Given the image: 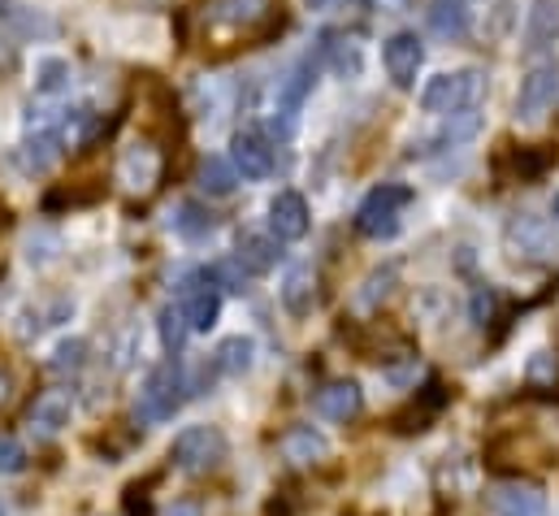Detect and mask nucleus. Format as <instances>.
Wrapping results in <instances>:
<instances>
[{
  "instance_id": "obj_31",
  "label": "nucleus",
  "mask_w": 559,
  "mask_h": 516,
  "mask_svg": "<svg viewBox=\"0 0 559 516\" xmlns=\"http://www.w3.org/2000/svg\"><path fill=\"white\" fill-rule=\"evenodd\" d=\"M204 273H209V282H213L217 291H248V282H252V273H248V269H243V265H239L235 257L209 265Z\"/></svg>"
},
{
  "instance_id": "obj_38",
  "label": "nucleus",
  "mask_w": 559,
  "mask_h": 516,
  "mask_svg": "<svg viewBox=\"0 0 559 516\" xmlns=\"http://www.w3.org/2000/svg\"><path fill=\"white\" fill-rule=\"evenodd\" d=\"M9 399H13V378H9L4 370H0V408H4Z\"/></svg>"
},
{
  "instance_id": "obj_41",
  "label": "nucleus",
  "mask_w": 559,
  "mask_h": 516,
  "mask_svg": "<svg viewBox=\"0 0 559 516\" xmlns=\"http://www.w3.org/2000/svg\"><path fill=\"white\" fill-rule=\"evenodd\" d=\"M0 516H9V513H4V504H0Z\"/></svg>"
},
{
  "instance_id": "obj_29",
  "label": "nucleus",
  "mask_w": 559,
  "mask_h": 516,
  "mask_svg": "<svg viewBox=\"0 0 559 516\" xmlns=\"http://www.w3.org/2000/svg\"><path fill=\"white\" fill-rule=\"evenodd\" d=\"M66 87H70V61L66 57H44L35 66V92L39 96H57Z\"/></svg>"
},
{
  "instance_id": "obj_18",
  "label": "nucleus",
  "mask_w": 559,
  "mask_h": 516,
  "mask_svg": "<svg viewBox=\"0 0 559 516\" xmlns=\"http://www.w3.org/2000/svg\"><path fill=\"white\" fill-rule=\"evenodd\" d=\"M312 408H317V417H325V421H352V417H360V408H365V390L356 387V383H330V387L317 390Z\"/></svg>"
},
{
  "instance_id": "obj_35",
  "label": "nucleus",
  "mask_w": 559,
  "mask_h": 516,
  "mask_svg": "<svg viewBox=\"0 0 559 516\" xmlns=\"http://www.w3.org/2000/svg\"><path fill=\"white\" fill-rule=\"evenodd\" d=\"M547 165H551V152H543V148L516 152V178H538V174H547Z\"/></svg>"
},
{
  "instance_id": "obj_25",
  "label": "nucleus",
  "mask_w": 559,
  "mask_h": 516,
  "mask_svg": "<svg viewBox=\"0 0 559 516\" xmlns=\"http://www.w3.org/2000/svg\"><path fill=\"white\" fill-rule=\"evenodd\" d=\"M559 39V0H534L525 17V48H547Z\"/></svg>"
},
{
  "instance_id": "obj_37",
  "label": "nucleus",
  "mask_w": 559,
  "mask_h": 516,
  "mask_svg": "<svg viewBox=\"0 0 559 516\" xmlns=\"http://www.w3.org/2000/svg\"><path fill=\"white\" fill-rule=\"evenodd\" d=\"M160 516H200V504H191V500H178V504H169Z\"/></svg>"
},
{
  "instance_id": "obj_4",
  "label": "nucleus",
  "mask_w": 559,
  "mask_h": 516,
  "mask_svg": "<svg viewBox=\"0 0 559 516\" xmlns=\"http://www.w3.org/2000/svg\"><path fill=\"white\" fill-rule=\"evenodd\" d=\"M408 204H413V187H404V183H382V187H373V191L360 200V209H356V231L369 235V239H395V235H400V218H404Z\"/></svg>"
},
{
  "instance_id": "obj_39",
  "label": "nucleus",
  "mask_w": 559,
  "mask_h": 516,
  "mask_svg": "<svg viewBox=\"0 0 559 516\" xmlns=\"http://www.w3.org/2000/svg\"><path fill=\"white\" fill-rule=\"evenodd\" d=\"M304 4H308V9H312V13H321V9H330V4H334V0H304Z\"/></svg>"
},
{
  "instance_id": "obj_7",
  "label": "nucleus",
  "mask_w": 559,
  "mask_h": 516,
  "mask_svg": "<svg viewBox=\"0 0 559 516\" xmlns=\"http://www.w3.org/2000/svg\"><path fill=\"white\" fill-rule=\"evenodd\" d=\"M178 295H182V317H187V330H195V335H204V330H213L217 326V317H222V291L209 282V273L200 269V273H191V278H182V286H178Z\"/></svg>"
},
{
  "instance_id": "obj_3",
  "label": "nucleus",
  "mask_w": 559,
  "mask_h": 516,
  "mask_svg": "<svg viewBox=\"0 0 559 516\" xmlns=\"http://www.w3.org/2000/svg\"><path fill=\"white\" fill-rule=\"evenodd\" d=\"M481 96H486V74L481 70H455V74H438V79L425 83L420 109L438 114V118H451L460 109H477Z\"/></svg>"
},
{
  "instance_id": "obj_30",
  "label": "nucleus",
  "mask_w": 559,
  "mask_h": 516,
  "mask_svg": "<svg viewBox=\"0 0 559 516\" xmlns=\"http://www.w3.org/2000/svg\"><path fill=\"white\" fill-rule=\"evenodd\" d=\"M83 365H87V339H66V343H57L52 356H48V370H52V374H79Z\"/></svg>"
},
{
  "instance_id": "obj_5",
  "label": "nucleus",
  "mask_w": 559,
  "mask_h": 516,
  "mask_svg": "<svg viewBox=\"0 0 559 516\" xmlns=\"http://www.w3.org/2000/svg\"><path fill=\"white\" fill-rule=\"evenodd\" d=\"M503 239H508V253H512L516 260H534V265H551V260H559V222L556 218H534V213L512 218L508 231H503Z\"/></svg>"
},
{
  "instance_id": "obj_9",
  "label": "nucleus",
  "mask_w": 559,
  "mask_h": 516,
  "mask_svg": "<svg viewBox=\"0 0 559 516\" xmlns=\"http://www.w3.org/2000/svg\"><path fill=\"white\" fill-rule=\"evenodd\" d=\"M559 105V66H534L525 79H521V92H516V114L525 122H538L543 114H551Z\"/></svg>"
},
{
  "instance_id": "obj_24",
  "label": "nucleus",
  "mask_w": 559,
  "mask_h": 516,
  "mask_svg": "<svg viewBox=\"0 0 559 516\" xmlns=\"http://www.w3.org/2000/svg\"><path fill=\"white\" fill-rule=\"evenodd\" d=\"M282 248L274 235H252V231H243L239 235V253H235V260L248 269V273H270L274 265H278Z\"/></svg>"
},
{
  "instance_id": "obj_1",
  "label": "nucleus",
  "mask_w": 559,
  "mask_h": 516,
  "mask_svg": "<svg viewBox=\"0 0 559 516\" xmlns=\"http://www.w3.org/2000/svg\"><path fill=\"white\" fill-rule=\"evenodd\" d=\"M282 0H204L200 22L204 31H226L243 39H270L282 31Z\"/></svg>"
},
{
  "instance_id": "obj_2",
  "label": "nucleus",
  "mask_w": 559,
  "mask_h": 516,
  "mask_svg": "<svg viewBox=\"0 0 559 516\" xmlns=\"http://www.w3.org/2000/svg\"><path fill=\"white\" fill-rule=\"evenodd\" d=\"M187 395H191L187 370H182L178 356H169V361H160V365L143 378L140 399H135V417H140L143 425H160V421H169V417L182 408Z\"/></svg>"
},
{
  "instance_id": "obj_23",
  "label": "nucleus",
  "mask_w": 559,
  "mask_h": 516,
  "mask_svg": "<svg viewBox=\"0 0 559 516\" xmlns=\"http://www.w3.org/2000/svg\"><path fill=\"white\" fill-rule=\"evenodd\" d=\"M252 365H257V343H252L248 335H230V339H222L217 352H213V370H217V374L243 378Z\"/></svg>"
},
{
  "instance_id": "obj_36",
  "label": "nucleus",
  "mask_w": 559,
  "mask_h": 516,
  "mask_svg": "<svg viewBox=\"0 0 559 516\" xmlns=\"http://www.w3.org/2000/svg\"><path fill=\"white\" fill-rule=\"evenodd\" d=\"M495 308H499V295L490 291V286H477L473 291V304H468V313H473V326H490V317H495Z\"/></svg>"
},
{
  "instance_id": "obj_34",
  "label": "nucleus",
  "mask_w": 559,
  "mask_h": 516,
  "mask_svg": "<svg viewBox=\"0 0 559 516\" xmlns=\"http://www.w3.org/2000/svg\"><path fill=\"white\" fill-rule=\"evenodd\" d=\"M22 469H26V447H22L13 434H0V473L13 478V473H22Z\"/></svg>"
},
{
  "instance_id": "obj_40",
  "label": "nucleus",
  "mask_w": 559,
  "mask_h": 516,
  "mask_svg": "<svg viewBox=\"0 0 559 516\" xmlns=\"http://www.w3.org/2000/svg\"><path fill=\"white\" fill-rule=\"evenodd\" d=\"M551 218H559V196L551 200Z\"/></svg>"
},
{
  "instance_id": "obj_22",
  "label": "nucleus",
  "mask_w": 559,
  "mask_h": 516,
  "mask_svg": "<svg viewBox=\"0 0 559 516\" xmlns=\"http://www.w3.org/2000/svg\"><path fill=\"white\" fill-rule=\"evenodd\" d=\"M278 295H282V304H286V313L304 317V313L312 308V300H317V273H312V265H290V269L282 273Z\"/></svg>"
},
{
  "instance_id": "obj_15",
  "label": "nucleus",
  "mask_w": 559,
  "mask_h": 516,
  "mask_svg": "<svg viewBox=\"0 0 559 516\" xmlns=\"http://www.w3.org/2000/svg\"><path fill=\"white\" fill-rule=\"evenodd\" d=\"M61 152H66L61 130H26V139H22V148H17V165H22L26 174H48V169L61 161Z\"/></svg>"
},
{
  "instance_id": "obj_10",
  "label": "nucleus",
  "mask_w": 559,
  "mask_h": 516,
  "mask_svg": "<svg viewBox=\"0 0 559 516\" xmlns=\"http://www.w3.org/2000/svg\"><path fill=\"white\" fill-rule=\"evenodd\" d=\"M230 165H235L239 178L261 183V178L274 174V143H270L261 130H239V134L230 139Z\"/></svg>"
},
{
  "instance_id": "obj_14",
  "label": "nucleus",
  "mask_w": 559,
  "mask_h": 516,
  "mask_svg": "<svg viewBox=\"0 0 559 516\" xmlns=\"http://www.w3.org/2000/svg\"><path fill=\"white\" fill-rule=\"evenodd\" d=\"M278 452L286 465L304 469V465H321L330 456V438L317 430V425H290L278 438Z\"/></svg>"
},
{
  "instance_id": "obj_32",
  "label": "nucleus",
  "mask_w": 559,
  "mask_h": 516,
  "mask_svg": "<svg viewBox=\"0 0 559 516\" xmlns=\"http://www.w3.org/2000/svg\"><path fill=\"white\" fill-rule=\"evenodd\" d=\"M156 326H160V343H165V352H182V343H187V335H191L182 308H160Z\"/></svg>"
},
{
  "instance_id": "obj_26",
  "label": "nucleus",
  "mask_w": 559,
  "mask_h": 516,
  "mask_svg": "<svg viewBox=\"0 0 559 516\" xmlns=\"http://www.w3.org/2000/svg\"><path fill=\"white\" fill-rule=\"evenodd\" d=\"M239 187V174H235V165L226 161V156H204L200 161V191L204 196H230Z\"/></svg>"
},
{
  "instance_id": "obj_11",
  "label": "nucleus",
  "mask_w": 559,
  "mask_h": 516,
  "mask_svg": "<svg viewBox=\"0 0 559 516\" xmlns=\"http://www.w3.org/2000/svg\"><path fill=\"white\" fill-rule=\"evenodd\" d=\"M382 66H386V74H391V83H395L400 92L417 87V74H420V66H425V48H420L417 35H413V31L391 35L386 48H382Z\"/></svg>"
},
{
  "instance_id": "obj_27",
  "label": "nucleus",
  "mask_w": 559,
  "mask_h": 516,
  "mask_svg": "<svg viewBox=\"0 0 559 516\" xmlns=\"http://www.w3.org/2000/svg\"><path fill=\"white\" fill-rule=\"evenodd\" d=\"M174 231H178L182 239L200 244V239H209V235L217 231V218H213V213H209L204 204L187 200V204H178V213H174Z\"/></svg>"
},
{
  "instance_id": "obj_20",
  "label": "nucleus",
  "mask_w": 559,
  "mask_h": 516,
  "mask_svg": "<svg viewBox=\"0 0 559 516\" xmlns=\"http://www.w3.org/2000/svg\"><path fill=\"white\" fill-rule=\"evenodd\" d=\"M477 130H481V109H460V114H451L442 127L433 130L429 139H420V152H447V148H460V143H468Z\"/></svg>"
},
{
  "instance_id": "obj_33",
  "label": "nucleus",
  "mask_w": 559,
  "mask_h": 516,
  "mask_svg": "<svg viewBox=\"0 0 559 516\" xmlns=\"http://www.w3.org/2000/svg\"><path fill=\"white\" fill-rule=\"evenodd\" d=\"M525 378H530L534 387H556L559 361L551 356V352H534V356H530V370H525Z\"/></svg>"
},
{
  "instance_id": "obj_28",
  "label": "nucleus",
  "mask_w": 559,
  "mask_h": 516,
  "mask_svg": "<svg viewBox=\"0 0 559 516\" xmlns=\"http://www.w3.org/2000/svg\"><path fill=\"white\" fill-rule=\"evenodd\" d=\"M395 282H400V269L395 265H382V269H373L365 282H360V291H356V304L369 313V308H378L391 291H395Z\"/></svg>"
},
{
  "instance_id": "obj_13",
  "label": "nucleus",
  "mask_w": 559,
  "mask_h": 516,
  "mask_svg": "<svg viewBox=\"0 0 559 516\" xmlns=\"http://www.w3.org/2000/svg\"><path fill=\"white\" fill-rule=\"evenodd\" d=\"M270 235L278 244H295L308 235V200L299 191H278L270 200Z\"/></svg>"
},
{
  "instance_id": "obj_8",
  "label": "nucleus",
  "mask_w": 559,
  "mask_h": 516,
  "mask_svg": "<svg viewBox=\"0 0 559 516\" xmlns=\"http://www.w3.org/2000/svg\"><path fill=\"white\" fill-rule=\"evenodd\" d=\"M160 174H165V156H160V148H152L147 139H135L131 148H122V161H118V183H122L127 191H135V196L156 191Z\"/></svg>"
},
{
  "instance_id": "obj_16",
  "label": "nucleus",
  "mask_w": 559,
  "mask_h": 516,
  "mask_svg": "<svg viewBox=\"0 0 559 516\" xmlns=\"http://www.w3.org/2000/svg\"><path fill=\"white\" fill-rule=\"evenodd\" d=\"M70 417H74V399H70V390H44V395L31 403V430H35L39 438L61 434V430L70 425Z\"/></svg>"
},
{
  "instance_id": "obj_12",
  "label": "nucleus",
  "mask_w": 559,
  "mask_h": 516,
  "mask_svg": "<svg viewBox=\"0 0 559 516\" xmlns=\"http://www.w3.org/2000/svg\"><path fill=\"white\" fill-rule=\"evenodd\" d=\"M317 66H330L338 79H356L360 66H365V48H360V39L347 35V31H325V35L317 39Z\"/></svg>"
},
{
  "instance_id": "obj_21",
  "label": "nucleus",
  "mask_w": 559,
  "mask_h": 516,
  "mask_svg": "<svg viewBox=\"0 0 559 516\" xmlns=\"http://www.w3.org/2000/svg\"><path fill=\"white\" fill-rule=\"evenodd\" d=\"M425 17H429V31L442 35V39H464L468 26H473V9H468V0H429Z\"/></svg>"
},
{
  "instance_id": "obj_6",
  "label": "nucleus",
  "mask_w": 559,
  "mask_h": 516,
  "mask_svg": "<svg viewBox=\"0 0 559 516\" xmlns=\"http://www.w3.org/2000/svg\"><path fill=\"white\" fill-rule=\"evenodd\" d=\"M169 460L182 469V473H213L222 460H226V434L217 425H191L174 438L169 447Z\"/></svg>"
},
{
  "instance_id": "obj_19",
  "label": "nucleus",
  "mask_w": 559,
  "mask_h": 516,
  "mask_svg": "<svg viewBox=\"0 0 559 516\" xmlns=\"http://www.w3.org/2000/svg\"><path fill=\"white\" fill-rule=\"evenodd\" d=\"M442 403H447L442 383H429V387L420 390V399H413L404 412H395V417H391L395 434H420V430H429V421L442 412Z\"/></svg>"
},
{
  "instance_id": "obj_17",
  "label": "nucleus",
  "mask_w": 559,
  "mask_h": 516,
  "mask_svg": "<svg viewBox=\"0 0 559 516\" xmlns=\"http://www.w3.org/2000/svg\"><path fill=\"white\" fill-rule=\"evenodd\" d=\"M495 516H547V495L534 482H508L490 495Z\"/></svg>"
}]
</instances>
